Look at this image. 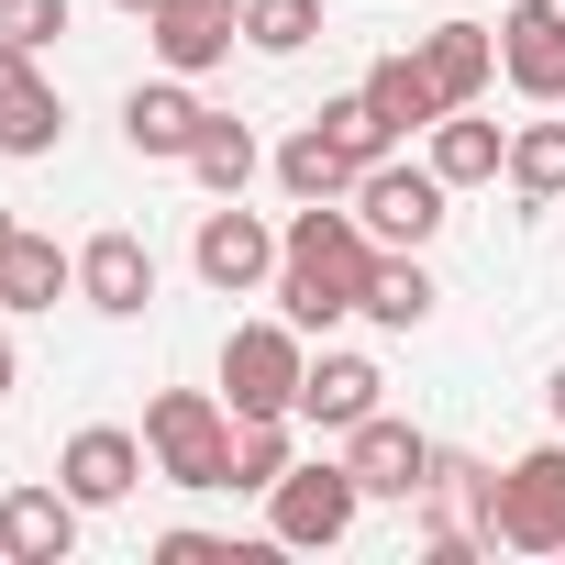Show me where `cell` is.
<instances>
[{
  "mask_svg": "<svg viewBox=\"0 0 565 565\" xmlns=\"http://www.w3.org/2000/svg\"><path fill=\"white\" fill-rule=\"evenodd\" d=\"M366 100L399 122V134H433L444 122V89H433V67H422V45H399V56H377L366 67Z\"/></svg>",
  "mask_w": 565,
  "mask_h": 565,
  "instance_id": "603a6c76",
  "label": "cell"
},
{
  "mask_svg": "<svg viewBox=\"0 0 565 565\" xmlns=\"http://www.w3.org/2000/svg\"><path fill=\"white\" fill-rule=\"evenodd\" d=\"M189 266H200V289L255 300V289H277V233H266L244 200H211V211H200V233H189Z\"/></svg>",
  "mask_w": 565,
  "mask_h": 565,
  "instance_id": "8992f818",
  "label": "cell"
},
{
  "mask_svg": "<svg viewBox=\"0 0 565 565\" xmlns=\"http://www.w3.org/2000/svg\"><path fill=\"white\" fill-rule=\"evenodd\" d=\"M344 466H355L366 499H422V488H433V444H422L411 422H388V411H366V422L344 433Z\"/></svg>",
  "mask_w": 565,
  "mask_h": 565,
  "instance_id": "8fae6325",
  "label": "cell"
},
{
  "mask_svg": "<svg viewBox=\"0 0 565 565\" xmlns=\"http://www.w3.org/2000/svg\"><path fill=\"white\" fill-rule=\"evenodd\" d=\"M488 554H565V444H532L488 488Z\"/></svg>",
  "mask_w": 565,
  "mask_h": 565,
  "instance_id": "277c9868",
  "label": "cell"
},
{
  "mask_svg": "<svg viewBox=\"0 0 565 565\" xmlns=\"http://www.w3.org/2000/svg\"><path fill=\"white\" fill-rule=\"evenodd\" d=\"M56 134H67L56 78L34 67V45H12V34H0V156H56Z\"/></svg>",
  "mask_w": 565,
  "mask_h": 565,
  "instance_id": "30bf717a",
  "label": "cell"
},
{
  "mask_svg": "<svg viewBox=\"0 0 565 565\" xmlns=\"http://www.w3.org/2000/svg\"><path fill=\"white\" fill-rule=\"evenodd\" d=\"M255 167H266V145H255V122H233V111H211V122H200V145H189V178H200L211 200H244V189H255Z\"/></svg>",
  "mask_w": 565,
  "mask_h": 565,
  "instance_id": "7402d4cb",
  "label": "cell"
},
{
  "mask_svg": "<svg viewBox=\"0 0 565 565\" xmlns=\"http://www.w3.org/2000/svg\"><path fill=\"white\" fill-rule=\"evenodd\" d=\"M233 399H211V388H156L145 399V455H156V477L167 488H233Z\"/></svg>",
  "mask_w": 565,
  "mask_h": 565,
  "instance_id": "7a4b0ae2",
  "label": "cell"
},
{
  "mask_svg": "<svg viewBox=\"0 0 565 565\" xmlns=\"http://www.w3.org/2000/svg\"><path fill=\"white\" fill-rule=\"evenodd\" d=\"M289 466H300V411H277V422H244V433H233V488H244V499H266Z\"/></svg>",
  "mask_w": 565,
  "mask_h": 565,
  "instance_id": "cb8c5ba5",
  "label": "cell"
},
{
  "mask_svg": "<svg viewBox=\"0 0 565 565\" xmlns=\"http://www.w3.org/2000/svg\"><path fill=\"white\" fill-rule=\"evenodd\" d=\"M0 554H12V565H67L78 554V488L56 477H34V488H12V499H0Z\"/></svg>",
  "mask_w": 565,
  "mask_h": 565,
  "instance_id": "4fadbf2b",
  "label": "cell"
},
{
  "mask_svg": "<svg viewBox=\"0 0 565 565\" xmlns=\"http://www.w3.org/2000/svg\"><path fill=\"white\" fill-rule=\"evenodd\" d=\"M322 134H333V145H344L355 167H377V156H399V122H388V111L366 100V78H355L344 100H322Z\"/></svg>",
  "mask_w": 565,
  "mask_h": 565,
  "instance_id": "484cf974",
  "label": "cell"
},
{
  "mask_svg": "<svg viewBox=\"0 0 565 565\" xmlns=\"http://www.w3.org/2000/svg\"><path fill=\"white\" fill-rule=\"evenodd\" d=\"M433 266H422V244H377V266H366V322L377 333H422L433 322Z\"/></svg>",
  "mask_w": 565,
  "mask_h": 565,
  "instance_id": "ac0fdd59",
  "label": "cell"
},
{
  "mask_svg": "<svg viewBox=\"0 0 565 565\" xmlns=\"http://www.w3.org/2000/svg\"><path fill=\"white\" fill-rule=\"evenodd\" d=\"M433 178H444V189H488V178H510V134L477 122V111H444V122H433Z\"/></svg>",
  "mask_w": 565,
  "mask_h": 565,
  "instance_id": "44dd1931",
  "label": "cell"
},
{
  "mask_svg": "<svg viewBox=\"0 0 565 565\" xmlns=\"http://www.w3.org/2000/svg\"><path fill=\"white\" fill-rule=\"evenodd\" d=\"M266 167H277V189H289V200H355V178H366V167H355V156H344L322 122H300L289 145L266 156Z\"/></svg>",
  "mask_w": 565,
  "mask_h": 565,
  "instance_id": "ffe728a7",
  "label": "cell"
},
{
  "mask_svg": "<svg viewBox=\"0 0 565 565\" xmlns=\"http://www.w3.org/2000/svg\"><path fill=\"white\" fill-rule=\"evenodd\" d=\"M78 300H89L100 322H134V311L156 300V244H145V233H89V244H78Z\"/></svg>",
  "mask_w": 565,
  "mask_h": 565,
  "instance_id": "7c38bea8",
  "label": "cell"
},
{
  "mask_svg": "<svg viewBox=\"0 0 565 565\" xmlns=\"http://www.w3.org/2000/svg\"><path fill=\"white\" fill-rule=\"evenodd\" d=\"M67 12H78V0H0V34H12V45H34V56H45V45L67 34Z\"/></svg>",
  "mask_w": 565,
  "mask_h": 565,
  "instance_id": "83f0119b",
  "label": "cell"
},
{
  "mask_svg": "<svg viewBox=\"0 0 565 565\" xmlns=\"http://www.w3.org/2000/svg\"><path fill=\"white\" fill-rule=\"evenodd\" d=\"M12 377H23V355H12V311H0V399H12Z\"/></svg>",
  "mask_w": 565,
  "mask_h": 565,
  "instance_id": "f1b7e54d",
  "label": "cell"
},
{
  "mask_svg": "<svg viewBox=\"0 0 565 565\" xmlns=\"http://www.w3.org/2000/svg\"><path fill=\"white\" fill-rule=\"evenodd\" d=\"M200 122H211V100H200L178 67H167V78H145V89L122 100V145H134V156H167V167H189Z\"/></svg>",
  "mask_w": 565,
  "mask_h": 565,
  "instance_id": "5bb4252c",
  "label": "cell"
},
{
  "mask_svg": "<svg viewBox=\"0 0 565 565\" xmlns=\"http://www.w3.org/2000/svg\"><path fill=\"white\" fill-rule=\"evenodd\" d=\"M510 189H521L532 211L565 200V122H521V134H510Z\"/></svg>",
  "mask_w": 565,
  "mask_h": 565,
  "instance_id": "d4e9b609",
  "label": "cell"
},
{
  "mask_svg": "<svg viewBox=\"0 0 565 565\" xmlns=\"http://www.w3.org/2000/svg\"><path fill=\"white\" fill-rule=\"evenodd\" d=\"M444 200H455V189L433 178V156H422V167L377 156V167L355 178V222H366L377 244H433V233H444Z\"/></svg>",
  "mask_w": 565,
  "mask_h": 565,
  "instance_id": "52a82bcc",
  "label": "cell"
},
{
  "mask_svg": "<svg viewBox=\"0 0 565 565\" xmlns=\"http://www.w3.org/2000/svg\"><path fill=\"white\" fill-rule=\"evenodd\" d=\"M366 266H377V233L355 222V200H300L277 233V311L300 333L366 322Z\"/></svg>",
  "mask_w": 565,
  "mask_h": 565,
  "instance_id": "6da1fadb",
  "label": "cell"
},
{
  "mask_svg": "<svg viewBox=\"0 0 565 565\" xmlns=\"http://www.w3.org/2000/svg\"><path fill=\"white\" fill-rule=\"evenodd\" d=\"M67 289H78V255L56 233H12L0 244V311H56Z\"/></svg>",
  "mask_w": 565,
  "mask_h": 565,
  "instance_id": "d6986e66",
  "label": "cell"
},
{
  "mask_svg": "<svg viewBox=\"0 0 565 565\" xmlns=\"http://www.w3.org/2000/svg\"><path fill=\"white\" fill-rule=\"evenodd\" d=\"M499 78L532 111L565 100V0H510V12H499Z\"/></svg>",
  "mask_w": 565,
  "mask_h": 565,
  "instance_id": "ba28073f",
  "label": "cell"
},
{
  "mask_svg": "<svg viewBox=\"0 0 565 565\" xmlns=\"http://www.w3.org/2000/svg\"><path fill=\"white\" fill-rule=\"evenodd\" d=\"M111 12H134V23H145V12H156V0H111Z\"/></svg>",
  "mask_w": 565,
  "mask_h": 565,
  "instance_id": "4dcf8cb0",
  "label": "cell"
},
{
  "mask_svg": "<svg viewBox=\"0 0 565 565\" xmlns=\"http://www.w3.org/2000/svg\"><path fill=\"white\" fill-rule=\"evenodd\" d=\"M244 45H255V56H300V45H322V0H244Z\"/></svg>",
  "mask_w": 565,
  "mask_h": 565,
  "instance_id": "4316f807",
  "label": "cell"
},
{
  "mask_svg": "<svg viewBox=\"0 0 565 565\" xmlns=\"http://www.w3.org/2000/svg\"><path fill=\"white\" fill-rule=\"evenodd\" d=\"M145 34H156V67L211 78V67L244 45V0H156V12H145Z\"/></svg>",
  "mask_w": 565,
  "mask_h": 565,
  "instance_id": "9c48e42d",
  "label": "cell"
},
{
  "mask_svg": "<svg viewBox=\"0 0 565 565\" xmlns=\"http://www.w3.org/2000/svg\"><path fill=\"white\" fill-rule=\"evenodd\" d=\"M377 388H388V377H377V355L322 344V355H311V377H300V422H311V433H355V422L377 411Z\"/></svg>",
  "mask_w": 565,
  "mask_h": 565,
  "instance_id": "2e32d148",
  "label": "cell"
},
{
  "mask_svg": "<svg viewBox=\"0 0 565 565\" xmlns=\"http://www.w3.org/2000/svg\"><path fill=\"white\" fill-rule=\"evenodd\" d=\"M12 233H23V222H12V200H0V244H12Z\"/></svg>",
  "mask_w": 565,
  "mask_h": 565,
  "instance_id": "1f68e13d",
  "label": "cell"
},
{
  "mask_svg": "<svg viewBox=\"0 0 565 565\" xmlns=\"http://www.w3.org/2000/svg\"><path fill=\"white\" fill-rule=\"evenodd\" d=\"M355 510H366V488H355V466H344V455H322V466H289V477L266 488V543L322 554V543H344V532H355Z\"/></svg>",
  "mask_w": 565,
  "mask_h": 565,
  "instance_id": "5b68a950",
  "label": "cell"
},
{
  "mask_svg": "<svg viewBox=\"0 0 565 565\" xmlns=\"http://www.w3.org/2000/svg\"><path fill=\"white\" fill-rule=\"evenodd\" d=\"M156 455H145V433H122V422H89V433H67V455H56V477L78 488V510H111V499H134V477H145Z\"/></svg>",
  "mask_w": 565,
  "mask_h": 565,
  "instance_id": "9a60e30c",
  "label": "cell"
},
{
  "mask_svg": "<svg viewBox=\"0 0 565 565\" xmlns=\"http://www.w3.org/2000/svg\"><path fill=\"white\" fill-rule=\"evenodd\" d=\"M543 411H554V433H565V366H554V377H543Z\"/></svg>",
  "mask_w": 565,
  "mask_h": 565,
  "instance_id": "f546056e",
  "label": "cell"
},
{
  "mask_svg": "<svg viewBox=\"0 0 565 565\" xmlns=\"http://www.w3.org/2000/svg\"><path fill=\"white\" fill-rule=\"evenodd\" d=\"M300 377H311V333L277 311V322H233L222 333V399L233 422H277V411H300Z\"/></svg>",
  "mask_w": 565,
  "mask_h": 565,
  "instance_id": "3957f363",
  "label": "cell"
},
{
  "mask_svg": "<svg viewBox=\"0 0 565 565\" xmlns=\"http://www.w3.org/2000/svg\"><path fill=\"white\" fill-rule=\"evenodd\" d=\"M422 67H433L444 111H477L488 78H499V34H488V23H433V34H422Z\"/></svg>",
  "mask_w": 565,
  "mask_h": 565,
  "instance_id": "e0dca14e",
  "label": "cell"
}]
</instances>
